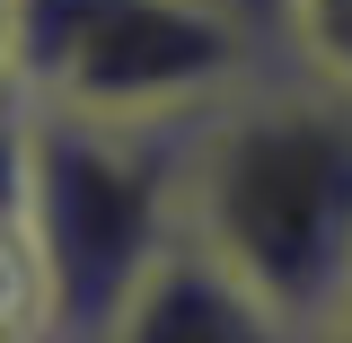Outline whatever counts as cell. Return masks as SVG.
<instances>
[{
	"label": "cell",
	"instance_id": "5",
	"mask_svg": "<svg viewBox=\"0 0 352 343\" xmlns=\"http://www.w3.org/2000/svg\"><path fill=\"white\" fill-rule=\"evenodd\" d=\"M273 62L352 97V0H273Z\"/></svg>",
	"mask_w": 352,
	"mask_h": 343
},
{
	"label": "cell",
	"instance_id": "8",
	"mask_svg": "<svg viewBox=\"0 0 352 343\" xmlns=\"http://www.w3.org/2000/svg\"><path fill=\"white\" fill-rule=\"evenodd\" d=\"M238 9H247V18H264V36H273V0H238Z\"/></svg>",
	"mask_w": 352,
	"mask_h": 343
},
{
	"label": "cell",
	"instance_id": "3",
	"mask_svg": "<svg viewBox=\"0 0 352 343\" xmlns=\"http://www.w3.org/2000/svg\"><path fill=\"white\" fill-rule=\"evenodd\" d=\"M264 53L273 36L238 0H18L9 97L97 124H194Z\"/></svg>",
	"mask_w": 352,
	"mask_h": 343
},
{
	"label": "cell",
	"instance_id": "7",
	"mask_svg": "<svg viewBox=\"0 0 352 343\" xmlns=\"http://www.w3.org/2000/svg\"><path fill=\"white\" fill-rule=\"evenodd\" d=\"M9 44H18V0H0V97H9Z\"/></svg>",
	"mask_w": 352,
	"mask_h": 343
},
{
	"label": "cell",
	"instance_id": "1",
	"mask_svg": "<svg viewBox=\"0 0 352 343\" xmlns=\"http://www.w3.org/2000/svg\"><path fill=\"white\" fill-rule=\"evenodd\" d=\"M185 238L317 335L352 291V97L264 62L185 132Z\"/></svg>",
	"mask_w": 352,
	"mask_h": 343
},
{
	"label": "cell",
	"instance_id": "2",
	"mask_svg": "<svg viewBox=\"0 0 352 343\" xmlns=\"http://www.w3.org/2000/svg\"><path fill=\"white\" fill-rule=\"evenodd\" d=\"M185 132L27 106V247L53 343H97L141 273L185 238Z\"/></svg>",
	"mask_w": 352,
	"mask_h": 343
},
{
	"label": "cell",
	"instance_id": "4",
	"mask_svg": "<svg viewBox=\"0 0 352 343\" xmlns=\"http://www.w3.org/2000/svg\"><path fill=\"white\" fill-rule=\"evenodd\" d=\"M97 343H308V335L282 308H264L220 256L176 238L168 256L141 273V291L115 308V326Z\"/></svg>",
	"mask_w": 352,
	"mask_h": 343
},
{
	"label": "cell",
	"instance_id": "6",
	"mask_svg": "<svg viewBox=\"0 0 352 343\" xmlns=\"http://www.w3.org/2000/svg\"><path fill=\"white\" fill-rule=\"evenodd\" d=\"M308 343H352V291H344V300H335V317H326V326H317V335H308Z\"/></svg>",
	"mask_w": 352,
	"mask_h": 343
}]
</instances>
